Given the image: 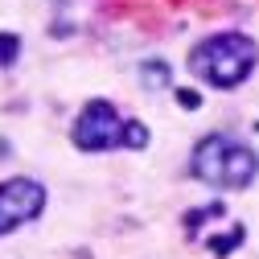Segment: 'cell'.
I'll list each match as a JSON object with an SVG mask.
<instances>
[{
  "label": "cell",
  "instance_id": "7a4b0ae2",
  "mask_svg": "<svg viewBox=\"0 0 259 259\" xmlns=\"http://www.w3.org/2000/svg\"><path fill=\"white\" fill-rule=\"evenodd\" d=\"M189 173L214 189H247L259 173V152L239 144L235 136L214 132V136L198 140V148L189 156Z\"/></svg>",
  "mask_w": 259,
  "mask_h": 259
},
{
  "label": "cell",
  "instance_id": "5b68a950",
  "mask_svg": "<svg viewBox=\"0 0 259 259\" xmlns=\"http://www.w3.org/2000/svg\"><path fill=\"white\" fill-rule=\"evenodd\" d=\"M140 82H144L148 91H169V82H173L169 62H160V58H152V62H140Z\"/></svg>",
  "mask_w": 259,
  "mask_h": 259
},
{
  "label": "cell",
  "instance_id": "6da1fadb",
  "mask_svg": "<svg viewBox=\"0 0 259 259\" xmlns=\"http://www.w3.org/2000/svg\"><path fill=\"white\" fill-rule=\"evenodd\" d=\"M255 62H259V46H255L247 33L226 29V33H210L206 41L193 46V54H189V70L198 74L202 82L218 87V91H235L239 82L251 78Z\"/></svg>",
  "mask_w": 259,
  "mask_h": 259
},
{
  "label": "cell",
  "instance_id": "8992f818",
  "mask_svg": "<svg viewBox=\"0 0 259 259\" xmlns=\"http://www.w3.org/2000/svg\"><path fill=\"white\" fill-rule=\"evenodd\" d=\"M21 58V37L17 33H0V66H13Z\"/></svg>",
  "mask_w": 259,
  "mask_h": 259
},
{
  "label": "cell",
  "instance_id": "277c9868",
  "mask_svg": "<svg viewBox=\"0 0 259 259\" xmlns=\"http://www.w3.org/2000/svg\"><path fill=\"white\" fill-rule=\"evenodd\" d=\"M46 210V185L33 177H9L0 181V235L33 222Z\"/></svg>",
  "mask_w": 259,
  "mask_h": 259
},
{
  "label": "cell",
  "instance_id": "3957f363",
  "mask_svg": "<svg viewBox=\"0 0 259 259\" xmlns=\"http://www.w3.org/2000/svg\"><path fill=\"white\" fill-rule=\"evenodd\" d=\"M70 140L78 152H107V148H144L148 144V127L140 119H123L115 103L107 99H91L74 115Z\"/></svg>",
  "mask_w": 259,
  "mask_h": 259
},
{
  "label": "cell",
  "instance_id": "52a82bcc",
  "mask_svg": "<svg viewBox=\"0 0 259 259\" xmlns=\"http://www.w3.org/2000/svg\"><path fill=\"white\" fill-rule=\"evenodd\" d=\"M177 103H181V107H189V111H193V107H202V99H198L193 91H177Z\"/></svg>",
  "mask_w": 259,
  "mask_h": 259
}]
</instances>
